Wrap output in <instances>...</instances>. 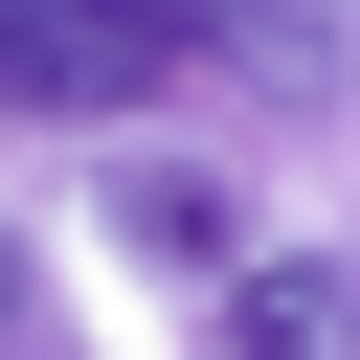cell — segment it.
I'll use <instances>...</instances> for the list:
<instances>
[{
    "label": "cell",
    "instance_id": "3",
    "mask_svg": "<svg viewBox=\"0 0 360 360\" xmlns=\"http://www.w3.org/2000/svg\"><path fill=\"white\" fill-rule=\"evenodd\" d=\"M90 202H112V248H135V270H202V292L248 270V225H225V180H202V158H112Z\"/></svg>",
    "mask_w": 360,
    "mask_h": 360
},
{
    "label": "cell",
    "instance_id": "1",
    "mask_svg": "<svg viewBox=\"0 0 360 360\" xmlns=\"http://www.w3.org/2000/svg\"><path fill=\"white\" fill-rule=\"evenodd\" d=\"M180 45L135 22V0H0V112H135Z\"/></svg>",
    "mask_w": 360,
    "mask_h": 360
},
{
    "label": "cell",
    "instance_id": "4",
    "mask_svg": "<svg viewBox=\"0 0 360 360\" xmlns=\"http://www.w3.org/2000/svg\"><path fill=\"white\" fill-rule=\"evenodd\" d=\"M135 22H158L180 68H270V90H292V68L338 45V0H135Z\"/></svg>",
    "mask_w": 360,
    "mask_h": 360
},
{
    "label": "cell",
    "instance_id": "5",
    "mask_svg": "<svg viewBox=\"0 0 360 360\" xmlns=\"http://www.w3.org/2000/svg\"><path fill=\"white\" fill-rule=\"evenodd\" d=\"M0 315H22V248H0Z\"/></svg>",
    "mask_w": 360,
    "mask_h": 360
},
{
    "label": "cell",
    "instance_id": "6",
    "mask_svg": "<svg viewBox=\"0 0 360 360\" xmlns=\"http://www.w3.org/2000/svg\"><path fill=\"white\" fill-rule=\"evenodd\" d=\"M0 360H45V338H22V315H0Z\"/></svg>",
    "mask_w": 360,
    "mask_h": 360
},
{
    "label": "cell",
    "instance_id": "2",
    "mask_svg": "<svg viewBox=\"0 0 360 360\" xmlns=\"http://www.w3.org/2000/svg\"><path fill=\"white\" fill-rule=\"evenodd\" d=\"M202 360H360V248H248Z\"/></svg>",
    "mask_w": 360,
    "mask_h": 360
}]
</instances>
